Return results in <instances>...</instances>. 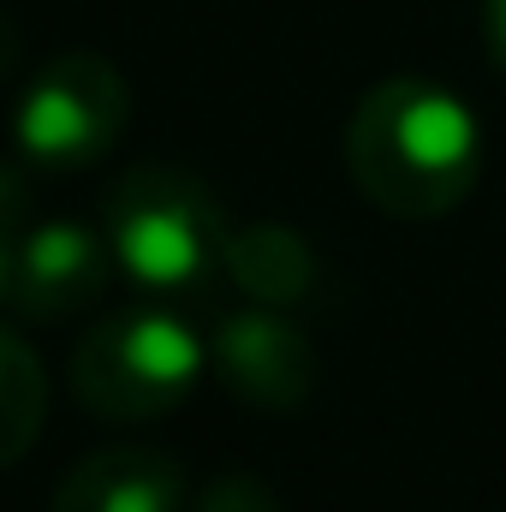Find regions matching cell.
Here are the masks:
<instances>
[{
    "instance_id": "6da1fadb",
    "label": "cell",
    "mask_w": 506,
    "mask_h": 512,
    "mask_svg": "<svg viewBox=\"0 0 506 512\" xmlns=\"http://www.w3.org/2000/svg\"><path fill=\"white\" fill-rule=\"evenodd\" d=\"M346 167L381 215L435 221L471 197L483 173V126L447 84L387 78L346 126Z\"/></svg>"
},
{
    "instance_id": "7a4b0ae2",
    "label": "cell",
    "mask_w": 506,
    "mask_h": 512,
    "mask_svg": "<svg viewBox=\"0 0 506 512\" xmlns=\"http://www.w3.org/2000/svg\"><path fill=\"white\" fill-rule=\"evenodd\" d=\"M102 233L120 268L155 298L203 292L227 268V245H233V227L215 191L197 173L167 167V161H143L114 179L102 203Z\"/></svg>"
},
{
    "instance_id": "3957f363",
    "label": "cell",
    "mask_w": 506,
    "mask_h": 512,
    "mask_svg": "<svg viewBox=\"0 0 506 512\" xmlns=\"http://www.w3.org/2000/svg\"><path fill=\"white\" fill-rule=\"evenodd\" d=\"M203 370H215L209 346L197 322L173 310L167 298L108 310L72 352V387L84 411L108 423H149V417L179 411L197 393Z\"/></svg>"
},
{
    "instance_id": "277c9868",
    "label": "cell",
    "mask_w": 506,
    "mask_h": 512,
    "mask_svg": "<svg viewBox=\"0 0 506 512\" xmlns=\"http://www.w3.org/2000/svg\"><path fill=\"white\" fill-rule=\"evenodd\" d=\"M131 120V90L114 60L102 54H60L48 60L18 96V161L48 173H78L102 161Z\"/></svg>"
},
{
    "instance_id": "5b68a950",
    "label": "cell",
    "mask_w": 506,
    "mask_h": 512,
    "mask_svg": "<svg viewBox=\"0 0 506 512\" xmlns=\"http://www.w3.org/2000/svg\"><path fill=\"white\" fill-rule=\"evenodd\" d=\"M120 256L108 245V233L78 227V221H36L24 227V197H18V173L6 179V251H0V286L18 322H60L90 310L108 280H114Z\"/></svg>"
},
{
    "instance_id": "8992f818",
    "label": "cell",
    "mask_w": 506,
    "mask_h": 512,
    "mask_svg": "<svg viewBox=\"0 0 506 512\" xmlns=\"http://www.w3.org/2000/svg\"><path fill=\"white\" fill-rule=\"evenodd\" d=\"M209 364H215L221 387L251 411H298L316 387V352H310L304 328L274 304L221 316V328L209 340Z\"/></svg>"
},
{
    "instance_id": "52a82bcc",
    "label": "cell",
    "mask_w": 506,
    "mask_h": 512,
    "mask_svg": "<svg viewBox=\"0 0 506 512\" xmlns=\"http://www.w3.org/2000/svg\"><path fill=\"white\" fill-rule=\"evenodd\" d=\"M48 512H191V483L173 453L120 441L84 453L60 477Z\"/></svg>"
},
{
    "instance_id": "ba28073f",
    "label": "cell",
    "mask_w": 506,
    "mask_h": 512,
    "mask_svg": "<svg viewBox=\"0 0 506 512\" xmlns=\"http://www.w3.org/2000/svg\"><path fill=\"white\" fill-rule=\"evenodd\" d=\"M227 274L239 280V292L251 304H274V310H292L310 298L316 286V251L292 233V227H274V221H256L239 227L233 245H227Z\"/></svg>"
},
{
    "instance_id": "9c48e42d",
    "label": "cell",
    "mask_w": 506,
    "mask_h": 512,
    "mask_svg": "<svg viewBox=\"0 0 506 512\" xmlns=\"http://www.w3.org/2000/svg\"><path fill=\"white\" fill-rule=\"evenodd\" d=\"M0 376H6V465H18L36 441V423H42V376H36V358L18 334L0 340Z\"/></svg>"
},
{
    "instance_id": "30bf717a",
    "label": "cell",
    "mask_w": 506,
    "mask_h": 512,
    "mask_svg": "<svg viewBox=\"0 0 506 512\" xmlns=\"http://www.w3.org/2000/svg\"><path fill=\"white\" fill-rule=\"evenodd\" d=\"M191 512H286V507H280V495H274L262 477L227 471V477H215V483L191 501Z\"/></svg>"
},
{
    "instance_id": "8fae6325",
    "label": "cell",
    "mask_w": 506,
    "mask_h": 512,
    "mask_svg": "<svg viewBox=\"0 0 506 512\" xmlns=\"http://www.w3.org/2000/svg\"><path fill=\"white\" fill-rule=\"evenodd\" d=\"M483 36H489V54L506 72V0H483Z\"/></svg>"
}]
</instances>
